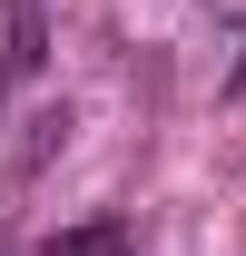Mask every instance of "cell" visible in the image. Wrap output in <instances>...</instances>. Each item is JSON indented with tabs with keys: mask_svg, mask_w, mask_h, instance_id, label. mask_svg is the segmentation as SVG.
<instances>
[{
	"mask_svg": "<svg viewBox=\"0 0 246 256\" xmlns=\"http://www.w3.org/2000/svg\"><path fill=\"white\" fill-rule=\"evenodd\" d=\"M128 246H138V217H128V207H108V217H79V226H60V236H50L40 256H128Z\"/></svg>",
	"mask_w": 246,
	"mask_h": 256,
	"instance_id": "obj_1",
	"label": "cell"
},
{
	"mask_svg": "<svg viewBox=\"0 0 246 256\" xmlns=\"http://www.w3.org/2000/svg\"><path fill=\"white\" fill-rule=\"evenodd\" d=\"M40 50H50V20H40V0H10V69L0 79H30Z\"/></svg>",
	"mask_w": 246,
	"mask_h": 256,
	"instance_id": "obj_2",
	"label": "cell"
},
{
	"mask_svg": "<svg viewBox=\"0 0 246 256\" xmlns=\"http://www.w3.org/2000/svg\"><path fill=\"white\" fill-rule=\"evenodd\" d=\"M60 138H69V108H40V118H30V138L10 148V178H40V168L60 158Z\"/></svg>",
	"mask_w": 246,
	"mask_h": 256,
	"instance_id": "obj_3",
	"label": "cell"
},
{
	"mask_svg": "<svg viewBox=\"0 0 246 256\" xmlns=\"http://www.w3.org/2000/svg\"><path fill=\"white\" fill-rule=\"evenodd\" d=\"M226 89H246V60H236V79H226Z\"/></svg>",
	"mask_w": 246,
	"mask_h": 256,
	"instance_id": "obj_4",
	"label": "cell"
}]
</instances>
